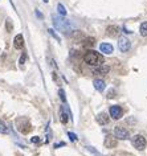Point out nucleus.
I'll list each match as a JSON object with an SVG mask.
<instances>
[{
  "mask_svg": "<svg viewBox=\"0 0 147 156\" xmlns=\"http://www.w3.org/2000/svg\"><path fill=\"white\" fill-rule=\"evenodd\" d=\"M93 86H94L96 90H98V91H103L105 88H106V84H105L102 80H94Z\"/></svg>",
  "mask_w": 147,
  "mask_h": 156,
  "instance_id": "13",
  "label": "nucleus"
},
{
  "mask_svg": "<svg viewBox=\"0 0 147 156\" xmlns=\"http://www.w3.org/2000/svg\"><path fill=\"white\" fill-rule=\"evenodd\" d=\"M84 61L90 66H100L103 64V57H102V54L96 50H88L84 56Z\"/></svg>",
  "mask_w": 147,
  "mask_h": 156,
  "instance_id": "1",
  "label": "nucleus"
},
{
  "mask_svg": "<svg viewBox=\"0 0 147 156\" xmlns=\"http://www.w3.org/2000/svg\"><path fill=\"white\" fill-rule=\"evenodd\" d=\"M118 48H119L121 52L126 53L131 48V42L129 41L127 37H119V40H118Z\"/></svg>",
  "mask_w": 147,
  "mask_h": 156,
  "instance_id": "6",
  "label": "nucleus"
},
{
  "mask_svg": "<svg viewBox=\"0 0 147 156\" xmlns=\"http://www.w3.org/2000/svg\"><path fill=\"white\" fill-rule=\"evenodd\" d=\"M57 9H58V13H60V15H62V16L66 15V9L64 8V5H62V4H60V3L57 4Z\"/></svg>",
  "mask_w": 147,
  "mask_h": 156,
  "instance_id": "17",
  "label": "nucleus"
},
{
  "mask_svg": "<svg viewBox=\"0 0 147 156\" xmlns=\"http://www.w3.org/2000/svg\"><path fill=\"white\" fill-rule=\"evenodd\" d=\"M131 143L138 151H143L146 148V139L142 135H134L131 139Z\"/></svg>",
  "mask_w": 147,
  "mask_h": 156,
  "instance_id": "3",
  "label": "nucleus"
},
{
  "mask_svg": "<svg viewBox=\"0 0 147 156\" xmlns=\"http://www.w3.org/2000/svg\"><path fill=\"white\" fill-rule=\"evenodd\" d=\"M100 50L102 52V53L105 54H111L113 52H114V48H113L111 44H107V42H102L100 45Z\"/></svg>",
  "mask_w": 147,
  "mask_h": 156,
  "instance_id": "10",
  "label": "nucleus"
},
{
  "mask_svg": "<svg viewBox=\"0 0 147 156\" xmlns=\"http://www.w3.org/2000/svg\"><path fill=\"white\" fill-rule=\"evenodd\" d=\"M68 135H69V138H70V139H72V140H73V142H76V140H77V136H76V135H74L73 132H69V134H68Z\"/></svg>",
  "mask_w": 147,
  "mask_h": 156,
  "instance_id": "22",
  "label": "nucleus"
},
{
  "mask_svg": "<svg viewBox=\"0 0 147 156\" xmlns=\"http://www.w3.org/2000/svg\"><path fill=\"white\" fill-rule=\"evenodd\" d=\"M109 113H110V117H111L113 119H121V118H122V115H123V110H122V107L117 106V105H115V106L110 107Z\"/></svg>",
  "mask_w": 147,
  "mask_h": 156,
  "instance_id": "7",
  "label": "nucleus"
},
{
  "mask_svg": "<svg viewBox=\"0 0 147 156\" xmlns=\"http://www.w3.org/2000/svg\"><path fill=\"white\" fill-rule=\"evenodd\" d=\"M140 34L143 36V37H147V21L140 24V29H139Z\"/></svg>",
  "mask_w": 147,
  "mask_h": 156,
  "instance_id": "15",
  "label": "nucleus"
},
{
  "mask_svg": "<svg viewBox=\"0 0 147 156\" xmlns=\"http://www.w3.org/2000/svg\"><path fill=\"white\" fill-rule=\"evenodd\" d=\"M94 44H96V40H94V38H86L85 41H84V44H82V45L88 48V46H93Z\"/></svg>",
  "mask_w": 147,
  "mask_h": 156,
  "instance_id": "16",
  "label": "nucleus"
},
{
  "mask_svg": "<svg viewBox=\"0 0 147 156\" xmlns=\"http://www.w3.org/2000/svg\"><path fill=\"white\" fill-rule=\"evenodd\" d=\"M114 136L117 139H121V140H127L130 138V132L122 126H117L115 130H114Z\"/></svg>",
  "mask_w": 147,
  "mask_h": 156,
  "instance_id": "5",
  "label": "nucleus"
},
{
  "mask_svg": "<svg viewBox=\"0 0 147 156\" xmlns=\"http://www.w3.org/2000/svg\"><path fill=\"white\" fill-rule=\"evenodd\" d=\"M0 132H7V128L4 127V124L0 122Z\"/></svg>",
  "mask_w": 147,
  "mask_h": 156,
  "instance_id": "23",
  "label": "nucleus"
},
{
  "mask_svg": "<svg viewBox=\"0 0 147 156\" xmlns=\"http://www.w3.org/2000/svg\"><path fill=\"white\" fill-rule=\"evenodd\" d=\"M44 1H45V3H48V0H44Z\"/></svg>",
  "mask_w": 147,
  "mask_h": 156,
  "instance_id": "27",
  "label": "nucleus"
},
{
  "mask_svg": "<svg viewBox=\"0 0 147 156\" xmlns=\"http://www.w3.org/2000/svg\"><path fill=\"white\" fill-rule=\"evenodd\" d=\"M32 142H33V143H40V138L39 136H33L32 138Z\"/></svg>",
  "mask_w": 147,
  "mask_h": 156,
  "instance_id": "24",
  "label": "nucleus"
},
{
  "mask_svg": "<svg viewBox=\"0 0 147 156\" xmlns=\"http://www.w3.org/2000/svg\"><path fill=\"white\" fill-rule=\"evenodd\" d=\"M109 120H110V118H109L105 113H101V114L97 115V122L100 123V124H107Z\"/></svg>",
  "mask_w": 147,
  "mask_h": 156,
  "instance_id": "14",
  "label": "nucleus"
},
{
  "mask_svg": "<svg viewBox=\"0 0 147 156\" xmlns=\"http://www.w3.org/2000/svg\"><path fill=\"white\" fill-rule=\"evenodd\" d=\"M25 60H27V53H23L21 54V57H20V60H19V62L23 65L24 62H25Z\"/></svg>",
  "mask_w": 147,
  "mask_h": 156,
  "instance_id": "21",
  "label": "nucleus"
},
{
  "mask_svg": "<svg viewBox=\"0 0 147 156\" xmlns=\"http://www.w3.org/2000/svg\"><path fill=\"white\" fill-rule=\"evenodd\" d=\"M58 95H60V98H61V101L64 103L66 102V97H65V91L62 90V89H60V91H58Z\"/></svg>",
  "mask_w": 147,
  "mask_h": 156,
  "instance_id": "19",
  "label": "nucleus"
},
{
  "mask_svg": "<svg viewBox=\"0 0 147 156\" xmlns=\"http://www.w3.org/2000/svg\"><path fill=\"white\" fill-rule=\"evenodd\" d=\"M114 94H115L114 91H110V93H109V95H107V98H113V97H115Z\"/></svg>",
  "mask_w": 147,
  "mask_h": 156,
  "instance_id": "25",
  "label": "nucleus"
},
{
  "mask_svg": "<svg viewBox=\"0 0 147 156\" xmlns=\"http://www.w3.org/2000/svg\"><path fill=\"white\" fill-rule=\"evenodd\" d=\"M16 126H17V130L21 134H24V135H27V134H29L32 131V126L27 119H19V120H16Z\"/></svg>",
  "mask_w": 147,
  "mask_h": 156,
  "instance_id": "2",
  "label": "nucleus"
},
{
  "mask_svg": "<svg viewBox=\"0 0 147 156\" xmlns=\"http://www.w3.org/2000/svg\"><path fill=\"white\" fill-rule=\"evenodd\" d=\"M48 32H49V34H50V36H52V37H53V38H56V40H57L58 42L61 41V38H60V36H58V34L56 33V32H54L53 29H49V31H48Z\"/></svg>",
  "mask_w": 147,
  "mask_h": 156,
  "instance_id": "18",
  "label": "nucleus"
},
{
  "mask_svg": "<svg viewBox=\"0 0 147 156\" xmlns=\"http://www.w3.org/2000/svg\"><path fill=\"white\" fill-rule=\"evenodd\" d=\"M5 28H7V32H12V28H13V25H12L11 20H7V23H5Z\"/></svg>",
  "mask_w": 147,
  "mask_h": 156,
  "instance_id": "20",
  "label": "nucleus"
},
{
  "mask_svg": "<svg viewBox=\"0 0 147 156\" xmlns=\"http://www.w3.org/2000/svg\"><path fill=\"white\" fill-rule=\"evenodd\" d=\"M13 46H15L16 49H23L24 48V37L23 34H17L13 40Z\"/></svg>",
  "mask_w": 147,
  "mask_h": 156,
  "instance_id": "11",
  "label": "nucleus"
},
{
  "mask_svg": "<svg viewBox=\"0 0 147 156\" xmlns=\"http://www.w3.org/2000/svg\"><path fill=\"white\" fill-rule=\"evenodd\" d=\"M106 32H107V36H110V37H115V36L119 34V28L117 27V25H110V27L106 29Z\"/></svg>",
  "mask_w": 147,
  "mask_h": 156,
  "instance_id": "12",
  "label": "nucleus"
},
{
  "mask_svg": "<svg viewBox=\"0 0 147 156\" xmlns=\"http://www.w3.org/2000/svg\"><path fill=\"white\" fill-rule=\"evenodd\" d=\"M36 15L39 16V17H41V19H43V15H41V12H39V11H36Z\"/></svg>",
  "mask_w": 147,
  "mask_h": 156,
  "instance_id": "26",
  "label": "nucleus"
},
{
  "mask_svg": "<svg viewBox=\"0 0 147 156\" xmlns=\"http://www.w3.org/2000/svg\"><path fill=\"white\" fill-rule=\"evenodd\" d=\"M110 72V66H107V65H100V66H97V68L93 70L94 74H100V76H106L107 73Z\"/></svg>",
  "mask_w": 147,
  "mask_h": 156,
  "instance_id": "9",
  "label": "nucleus"
},
{
  "mask_svg": "<svg viewBox=\"0 0 147 156\" xmlns=\"http://www.w3.org/2000/svg\"><path fill=\"white\" fill-rule=\"evenodd\" d=\"M53 23H54V25H56L58 29H61V31L69 32L70 29H72V27H70V23L68 21V20L58 19L57 16H53Z\"/></svg>",
  "mask_w": 147,
  "mask_h": 156,
  "instance_id": "4",
  "label": "nucleus"
},
{
  "mask_svg": "<svg viewBox=\"0 0 147 156\" xmlns=\"http://www.w3.org/2000/svg\"><path fill=\"white\" fill-rule=\"evenodd\" d=\"M118 144V140H117L115 136H113V135H107V136L105 138V142H103V145L106 148H114L117 147Z\"/></svg>",
  "mask_w": 147,
  "mask_h": 156,
  "instance_id": "8",
  "label": "nucleus"
}]
</instances>
